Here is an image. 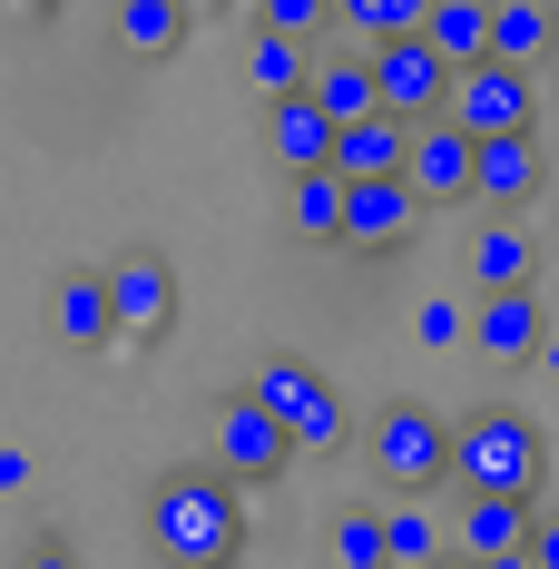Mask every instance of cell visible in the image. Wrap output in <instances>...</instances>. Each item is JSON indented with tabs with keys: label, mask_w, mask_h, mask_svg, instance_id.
<instances>
[{
	"label": "cell",
	"mask_w": 559,
	"mask_h": 569,
	"mask_svg": "<svg viewBox=\"0 0 559 569\" xmlns=\"http://www.w3.org/2000/svg\"><path fill=\"white\" fill-rule=\"evenodd\" d=\"M148 550L168 569H236L246 560V491L226 481L217 461L158 471V491H148Z\"/></svg>",
	"instance_id": "1"
},
{
	"label": "cell",
	"mask_w": 559,
	"mask_h": 569,
	"mask_svg": "<svg viewBox=\"0 0 559 569\" xmlns=\"http://www.w3.org/2000/svg\"><path fill=\"white\" fill-rule=\"evenodd\" d=\"M422 343H432V353H451V343H471V305H451V295H432V305H422Z\"/></svg>",
	"instance_id": "28"
},
{
	"label": "cell",
	"mask_w": 559,
	"mask_h": 569,
	"mask_svg": "<svg viewBox=\"0 0 559 569\" xmlns=\"http://www.w3.org/2000/svg\"><path fill=\"white\" fill-rule=\"evenodd\" d=\"M510 284H540V236L520 217H481L471 227V295H510Z\"/></svg>",
	"instance_id": "14"
},
{
	"label": "cell",
	"mask_w": 559,
	"mask_h": 569,
	"mask_svg": "<svg viewBox=\"0 0 559 569\" xmlns=\"http://www.w3.org/2000/svg\"><path fill=\"white\" fill-rule=\"evenodd\" d=\"M540 187H550L540 138H481V158H471V207H481V217H520V207H540Z\"/></svg>",
	"instance_id": "10"
},
{
	"label": "cell",
	"mask_w": 559,
	"mask_h": 569,
	"mask_svg": "<svg viewBox=\"0 0 559 569\" xmlns=\"http://www.w3.org/2000/svg\"><path fill=\"white\" fill-rule=\"evenodd\" d=\"M325 560H335V569H392V560H383V511H335Z\"/></svg>",
	"instance_id": "26"
},
{
	"label": "cell",
	"mask_w": 559,
	"mask_h": 569,
	"mask_svg": "<svg viewBox=\"0 0 559 569\" xmlns=\"http://www.w3.org/2000/svg\"><path fill=\"white\" fill-rule=\"evenodd\" d=\"M471 158H481V138H471V128H451V118H432V128H412L402 177H412V197H422V207H471Z\"/></svg>",
	"instance_id": "12"
},
{
	"label": "cell",
	"mask_w": 559,
	"mask_h": 569,
	"mask_svg": "<svg viewBox=\"0 0 559 569\" xmlns=\"http://www.w3.org/2000/svg\"><path fill=\"white\" fill-rule=\"evenodd\" d=\"M550 10H559V0H550Z\"/></svg>",
	"instance_id": "35"
},
{
	"label": "cell",
	"mask_w": 559,
	"mask_h": 569,
	"mask_svg": "<svg viewBox=\"0 0 559 569\" xmlns=\"http://www.w3.org/2000/svg\"><path fill=\"white\" fill-rule=\"evenodd\" d=\"M442 550H451V540H442V520H432V511H412V501L383 511V560L392 569H442Z\"/></svg>",
	"instance_id": "25"
},
{
	"label": "cell",
	"mask_w": 559,
	"mask_h": 569,
	"mask_svg": "<svg viewBox=\"0 0 559 569\" xmlns=\"http://www.w3.org/2000/svg\"><path fill=\"white\" fill-rule=\"evenodd\" d=\"M540 363H550V373H559V325H550V335H540Z\"/></svg>",
	"instance_id": "32"
},
{
	"label": "cell",
	"mask_w": 559,
	"mask_h": 569,
	"mask_svg": "<svg viewBox=\"0 0 559 569\" xmlns=\"http://www.w3.org/2000/svg\"><path fill=\"white\" fill-rule=\"evenodd\" d=\"M363 452H373V471H383V491L422 501V491L451 481V422L422 393H392L383 412H373V432H363Z\"/></svg>",
	"instance_id": "3"
},
{
	"label": "cell",
	"mask_w": 559,
	"mask_h": 569,
	"mask_svg": "<svg viewBox=\"0 0 559 569\" xmlns=\"http://www.w3.org/2000/svg\"><path fill=\"white\" fill-rule=\"evenodd\" d=\"M305 79H315V50H305V40H276V30H256V50H246V89H256V99H305Z\"/></svg>",
	"instance_id": "23"
},
{
	"label": "cell",
	"mask_w": 559,
	"mask_h": 569,
	"mask_svg": "<svg viewBox=\"0 0 559 569\" xmlns=\"http://www.w3.org/2000/svg\"><path fill=\"white\" fill-rule=\"evenodd\" d=\"M540 284H510V295H471V353L481 363H540Z\"/></svg>",
	"instance_id": "11"
},
{
	"label": "cell",
	"mask_w": 559,
	"mask_h": 569,
	"mask_svg": "<svg viewBox=\"0 0 559 569\" xmlns=\"http://www.w3.org/2000/svg\"><path fill=\"white\" fill-rule=\"evenodd\" d=\"M10 569H79V550H69V540H50V530H40V540H30V550H20V560Z\"/></svg>",
	"instance_id": "29"
},
{
	"label": "cell",
	"mask_w": 559,
	"mask_h": 569,
	"mask_svg": "<svg viewBox=\"0 0 559 569\" xmlns=\"http://www.w3.org/2000/svg\"><path fill=\"white\" fill-rule=\"evenodd\" d=\"M481 569H540V560H530V550H501V560H481Z\"/></svg>",
	"instance_id": "31"
},
{
	"label": "cell",
	"mask_w": 559,
	"mask_h": 569,
	"mask_svg": "<svg viewBox=\"0 0 559 569\" xmlns=\"http://www.w3.org/2000/svg\"><path fill=\"white\" fill-rule=\"evenodd\" d=\"M266 148H276V168H285V177L335 168V118L315 109V99H266Z\"/></svg>",
	"instance_id": "15"
},
{
	"label": "cell",
	"mask_w": 559,
	"mask_h": 569,
	"mask_svg": "<svg viewBox=\"0 0 559 569\" xmlns=\"http://www.w3.org/2000/svg\"><path fill=\"white\" fill-rule=\"evenodd\" d=\"M305 99L353 128V118H373V50H315V79H305Z\"/></svg>",
	"instance_id": "17"
},
{
	"label": "cell",
	"mask_w": 559,
	"mask_h": 569,
	"mask_svg": "<svg viewBox=\"0 0 559 569\" xmlns=\"http://www.w3.org/2000/svg\"><path fill=\"white\" fill-rule=\"evenodd\" d=\"M109 305H118V335L128 343L177 335V266L158 256V246H128V256L109 266Z\"/></svg>",
	"instance_id": "8"
},
{
	"label": "cell",
	"mask_w": 559,
	"mask_h": 569,
	"mask_svg": "<svg viewBox=\"0 0 559 569\" xmlns=\"http://www.w3.org/2000/svg\"><path fill=\"white\" fill-rule=\"evenodd\" d=\"M442 118L471 128V138H540V89L510 59H471V69H451V109Z\"/></svg>",
	"instance_id": "5"
},
{
	"label": "cell",
	"mask_w": 559,
	"mask_h": 569,
	"mask_svg": "<svg viewBox=\"0 0 559 569\" xmlns=\"http://www.w3.org/2000/svg\"><path fill=\"white\" fill-rule=\"evenodd\" d=\"M373 109L402 118V128H432V118L451 109V59L412 30V40H383L373 50Z\"/></svg>",
	"instance_id": "7"
},
{
	"label": "cell",
	"mask_w": 559,
	"mask_h": 569,
	"mask_svg": "<svg viewBox=\"0 0 559 569\" xmlns=\"http://www.w3.org/2000/svg\"><path fill=\"white\" fill-rule=\"evenodd\" d=\"M246 393L295 432V452H343V393H335L325 363H305V353H266V363L246 373Z\"/></svg>",
	"instance_id": "4"
},
{
	"label": "cell",
	"mask_w": 559,
	"mask_h": 569,
	"mask_svg": "<svg viewBox=\"0 0 559 569\" xmlns=\"http://www.w3.org/2000/svg\"><path fill=\"white\" fill-rule=\"evenodd\" d=\"M442 569H481V560H461V550H442Z\"/></svg>",
	"instance_id": "33"
},
{
	"label": "cell",
	"mask_w": 559,
	"mask_h": 569,
	"mask_svg": "<svg viewBox=\"0 0 559 569\" xmlns=\"http://www.w3.org/2000/svg\"><path fill=\"white\" fill-rule=\"evenodd\" d=\"M530 560H540V569H559V511H540V520H530Z\"/></svg>",
	"instance_id": "30"
},
{
	"label": "cell",
	"mask_w": 559,
	"mask_h": 569,
	"mask_svg": "<svg viewBox=\"0 0 559 569\" xmlns=\"http://www.w3.org/2000/svg\"><path fill=\"white\" fill-rule=\"evenodd\" d=\"M530 520H540V501H461V520H451V550H461V560L530 550Z\"/></svg>",
	"instance_id": "18"
},
{
	"label": "cell",
	"mask_w": 559,
	"mask_h": 569,
	"mask_svg": "<svg viewBox=\"0 0 559 569\" xmlns=\"http://www.w3.org/2000/svg\"><path fill=\"white\" fill-rule=\"evenodd\" d=\"M412 227H422L412 177H363V187H343V246H353V256H402Z\"/></svg>",
	"instance_id": "9"
},
{
	"label": "cell",
	"mask_w": 559,
	"mask_h": 569,
	"mask_svg": "<svg viewBox=\"0 0 559 569\" xmlns=\"http://www.w3.org/2000/svg\"><path fill=\"white\" fill-rule=\"evenodd\" d=\"M50 343H59V353H109V343H118L109 276H89V266L50 276Z\"/></svg>",
	"instance_id": "13"
},
{
	"label": "cell",
	"mask_w": 559,
	"mask_h": 569,
	"mask_svg": "<svg viewBox=\"0 0 559 569\" xmlns=\"http://www.w3.org/2000/svg\"><path fill=\"white\" fill-rule=\"evenodd\" d=\"M335 20L363 50H383V40H412V30L432 20V0H335Z\"/></svg>",
	"instance_id": "24"
},
{
	"label": "cell",
	"mask_w": 559,
	"mask_h": 569,
	"mask_svg": "<svg viewBox=\"0 0 559 569\" xmlns=\"http://www.w3.org/2000/svg\"><path fill=\"white\" fill-rule=\"evenodd\" d=\"M550 99H559V79H550Z\"/></svg>",
	"instance_id": "34"
},
{
	"label": "cell",
	"mask_w": 559,
	"mask_h": 569,
	"mask_svg": "<svg viewBox=\"0 0 559 569\" xmlns=\"http://www.w3.org/2000/svg\"><path fill=\"white\" fill-rule=\"evenodd\" d=\"M118 50L177 59L187 50V0H118Z\"/></svg>",
	"instance_id": "21"
},
{
	"label": "cell",
	"mask_w": 559,
	"mask_h": 569,
	"mask_svg": "<svg viewBox=\"0 0 559 569\" xmlns=\"http://www.w3.org/2000/svg\"><path fill=\"white\" fill-rule=\"evenodd\" d=\"M256 30H276V40H325L335 30V0H256Z\"/></svg>",
	"instance_id": "27"
},
{
	"label": "cell",
	"mask_w": 559,
	"mask_h": 569,
	"mask_svg": "<svg viewBox=\"0 0 559 569\" xmlns=\"http://www.w3.org/2000/svg\"><path fill=\"white\" fill-rule=\"evenodd\" d=\"M540 481H550V442L530 412L481 402L451 422V491L461 501H540Z\"/></svg>",
	"instance_id": "2"
},
{
	"label": "cell",
	"mask_w": 559,
	"mask_h": 569,
	"mask_svg": "<svg viewBox=\"0 0 559 569\" xmlns=\"http://www.w3.org/2000/svg\"><path fill=\"white\" fill-rule=\"evenodd\" d=\"M285 236L295 246H343V177L335 168L285 177Z\"/></svg>",
	"instance_id": "19"
},
{
	"label": "cell",
	"mask_w": 559,
	"mask_h": 569,
	"mask_svg": "<svg viewBox=\"0 0 559 569\" xmlns=\"http://www.w3.org/2000/svg\"><path fill=\"white\" fill-rule=\"evenodd\" d=\"M402 158H412V128L402 118H353V128H335V177L343 187H363V177H402Z\"/></svg>",
	"instance_id": "16"
},
{
	"label": "cell",
	"mask_w": 559,
	"mask_h": 569,
	"mask_svg": "<svg viewBox=\"0 0 559 569\" xmlns=\"http://www.w3.org/2000/svg\"><path fill=\"white\" fill-rule=\"evenodd\" d=\"M422 40L451 59V69H471V59H491V0H432V20H422Z\"/></svg>",
	"instance_id": "22"
},
{
	"label": "cell",
	"mask_w": 559,
	"mask_h": 569,
	"mask_svg": "<svg viewBox=\"0 0 559 569\" xmlns=\"http://www.w3.org/2000/svg\"><path fill=\"white\" fill-rule=\"evenodd\" d=\"M207 461H217L236 491H266V481H285V461H295V432H285L256 393H226L217 432H207Z\"/></svg>",
	"instance_id": "6"
},
{
	"label": "cell",
	"mask_w": 559,
	"mask_h": 569,
	"mask_svg": "<svg viewBox=\"0 0 559 569\" xmlns=\"http://www.w3.org/2000/svg\"><path fill=\"white\" fill-rule=\"evenodd\" d=\"M491 59H510V69L559 59V10L550 0H491Z\"/></svg>",
	"instance_id": "20"
}]
</instances>
